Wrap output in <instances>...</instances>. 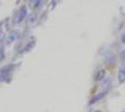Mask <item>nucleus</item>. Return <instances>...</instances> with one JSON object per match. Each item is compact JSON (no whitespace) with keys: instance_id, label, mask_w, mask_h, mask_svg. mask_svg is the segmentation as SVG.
Here are the masks:
<instances>
[{"instance_id":"f257e3e1","label":"nucleus","mask_w":125,"mask_h":112,"mask_svg":"<svg viewBox=\"0 0 125 112\" xmlns=\"http://www.w3.org/2000/svg\"><path fill=\"white\" fill-rule=\"evenodd\" d=\"M106 92H107V91H104V92H99V93H97V94H95V95L92 98V100L90 101V105H93V104L96 103L97 101L101 100L103 97H104V95L106 94Z\"/></svg>"},{"instance_id":"1a4fd4ad","label":"nucleus","mask_w":125,"mask_h":112,"mask_svg":"<svg viewBox=\"0 0 125 112\" xmlns=\"http://www.w3.org/2000/svg\"><path fill=\"white\" fill-rule=\"evenodd\" d=\"M123 112H125V111H123Z\"/></svg>"},{"instance_id":"f03ea898","label":"nucleus","mask_w":125,"mask_h":112,"mask_svg":"<svg viewBox=\"0 0 125 112\" xmlns=\"http://www.w3.org/2000/svg\"><path fill=\"white\" fill-rule=\"evenodd\" d=\"M105 77V70L104 69H100L96 72V75H95V80L97 81H100V80H103Z\"/></svg>"},{"instance_id":"20e7f679","label":"nucleus","mask_w":125,"mask_h":112,"mask_svg":"<svg viewBox=\"0 0 125 112\" xmlns=\"http://www.w3.org/2000/svg\"><path fill=\"white\" fill-rule=\"evenodd\" d=\"M26 15V8H21V10L19 11V16H20V19H19V21H21L22 19H23V17Z\"/></svg>"},{"instance_id":"423d86ee","label":"nucleus","mask_w":125,"mask_h":112,"mask_svg":"<svg viewBox=\"0 0 125 112\" xmlns=\"http://www.w3.org/2000/svg\"><path fill=\"white\" fill-rule=\"evenodd\" d=\"M94 112H102V111H101V110H95Z\"/></svg>"},{"instance_id":"39448f33","label":"nucleus","mask_w":125,"mask_h":112,"mask_svg":"<svg viewBox=\"0 0 125 112\" xmlns=\"http://www.w3.org/2000/svg\"><path fill=\"white\" fill-rule=\"evenodd\" d=\"M121 41H122V43H125V34H123V35H122V37H121Z\"/></svg>"},{"instance_id":"6e6552de","label":"nucleus","mask_w":125,"mask_h":112,"mask_svg":"<svg viewBox=\"0 0 125 112\" xmlns=\"http://www.w3.org/2000/svg\"><path fill=\"white\" fill-rule=\"evenodd\" d=\"M124 15H125V13H124Z\"/></svg>"},{"instance_id":"7ed1b4c3","label":"nucleus","mask_w":125,"mask_h":112,"mask_svg":"<svg viewBox=\"0 0 125 112\" xmlns=\"http://www.w3.org/2000/svg\"><path fill=\"white\" fill-rule=\"evenodd\" d=\"M118 80L120 84L124 83L125 82V67L124 68H121L119 71V75H118Z\"/></svg>"},{"instance_id":"0eeeda50","label":"nucleus","mask_w":125,"mask_h":112,"mask_svg":"<svg viewBox=\"0 0 125 112\" xmlns=\"http://www.w3.org/2000/svg\"><path fill=\"white\" fill-rule=\"evenodd\" d=\"M124 54H125V51H124Z\"/></svg>"}]
</instances>
